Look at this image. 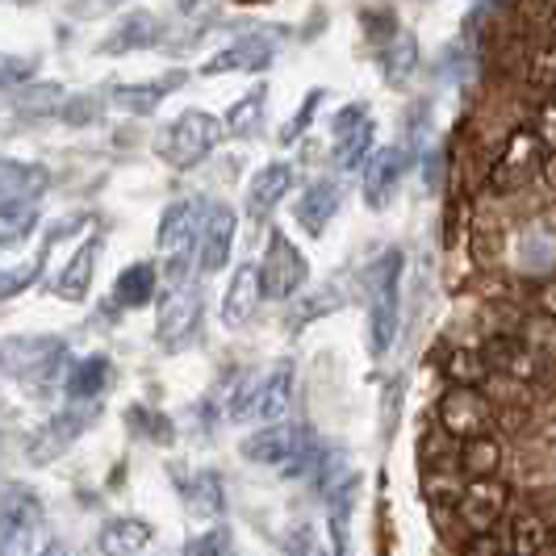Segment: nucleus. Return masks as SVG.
Instances as JSON below:
<instances>
[{
    "instance_id": "obj_8",
    "label": "nucleus",
    "mask_w": 556,
    "mask_h": 556,
    "mask_svg": "<svg viewBox=\"0 0 556 556\" xmlns=\"http://www.w3.org/2000/svg\"><path fill=\"white\" fill-rule=\"evenodd\" d=\"M540 139L531 135V130H515L510 139L498 147V160H494V172H490V185L498 189V193H515V189H523L531 185V176H535V164H540ZM544 155H553V151H544Z\"/></svg>"
},
{
    "instance_id": "obj_34",
    "label": "nucleus",
    "mask_w": 556,
    "mask_h": 556,
    "mask_svg": "<svg viewBox=\"0 0 556 556\" xmlns=\"http://www.w3.org/2000/svg\"><path fill=\"white\" fill-rule=\"evenodd\" d=\"M38 223V210L29 205H13V210H0V248H13L17 239H26Z\"/></svg>"
},
{
    "instance_id": "obj_35",
    "label": "nucleus",
    "mask_w": 556,
    "mask_h": 556,
    "mask_svg": "<svg viewBox=\"0 0 556 556\" xmlns=\"http://www.w3.org/2000/svg\"><path fill=\"white\" fill-rule=\"evenodd\" d=\"M47 251H51V243H42V251H38L29 264H22V268H0V298H13V293H22L26 285H34V280H38V273H42Z\"/></svg>"
},
{
    "instance_id": "obj_2",
    "label": "nucleus",
    "mask_w": 556,
    "mask_h": 556,
    "mask_svg": "<svg viewBox=\"0 0 556 556\" xmlns=\"http://www.w3.org/2000/svg\"><path fill=\"white\" fill-rule=\"evenodd\" d=\"M368 298H372V314H368V343L372 356H386L397 334V285H402V251H386L372 268H368Z\"/></svg>"
},
{
    "instance_id": "obj_37",
    "label": "nucleus",
    "mask_w": 556,
    "mask_h": 556,
    "mask_svg": "<svg viewBox=\"0 0 556 556\" xmlns=\"http://www.w3.org/2000/svg\"><path fill=\"white\" fill-rule=\"evenodd\" d=\"M17 110H26V113L63 110V88H59V84H34V88H26V92L17 97Z\"/></svg>"
},
{
    "instance_id": "obj_43",
    "label": "nucleus",
    "mask_w": 556,
    "mask_h": 556,
    "mask_svg": "<svg viewBox=\"0 0 556 556\" xmlns=\"http://www.w3.org/2000/svg\"><path fill=\"white\" fill-rule=\"evenodd\" d=\"M117 4H122V0H76L72 9H76V17H101V13H110Z\"/></svg>"
},
{
    "instance_id": "obj_13",
    "label": "nucleus",
    "mask_w": 556,
    "mask_h": 556,
    "mask_svg": "<svg viewBox=\"0 0 556 556\" xmlns=\"http://www.w3.org/2000/svg\"><path fill=\"white\" fill-rule=\"evenodd\" d=\"M88 422H92V410H63V415H55L29 440V460L34 465H51L55 456H63L88 431Z\"/></svg>"
},
{
    "instance_id": "obj_30",
    "label": "nucleus",
    "mask_w": 556,
    "mask_h": 556,
    "mask_svg": "<svg viewBox=\"0 0 556 556\" xmlns=\"http://www.w3.org/2000/svg\"><path fill=\"white\" fill-rule=\"evenodd\" d=\"M113 298H117L122 306H130V309L147 306V302L155 298V268H151V264H135V268H126V273L117 277Z\"/></svg>"
},
{
    "instance_id": "obj_21",
    "label": "nucleus",
    "mask_w": 556,
    "mask_h": 556,
    "mask_svg": "<svg viewBox=\"0 0 556 556\" xmlns=\"http://www.w3.org/2000/svg\"><path fill=\"white\" fill-rule=\"evenodd\" d=\"M230 243H235V214L218 205L210 214V226H205V243H201V268L205 273H218L226 260H230Z\"/></svg>"
},
{
    "instance_id": "obj_46",
    "label": "nucleus",
    "mask_w": 556,
    "mask_h": 556,
    "mask_svg": "<svg viewBox=\"0 0 556 556\" xmlns=\"http://www.w3.org/2000/svg\"><path fill=\"white\" fill-rule=\"evenodd\" d=\"M309 556H327V553H323V548H309Z\"/></svg>"
},
{
    "instance_id": "obj_11",
    "label": "nucleus",
    "mask_w": 556,
    "mask_h": 556,
    "mask_svg": "<svg viewBox=\"0 0 556 556\" xmlns=\"http://www.w3.org/2000/svg\"><path fill=\"white\" fill-rule=\"evenodd\" d=\"M197 243V205L193 201H176L164 210V223H160V251L167 255V268L172 280L180 285V273L189 264V251Z\"/></svg>"
},
{
    "instance_id": "obj_7",
    "label": "nucleus",
    "mask_w": 556,
    "mask_h": 556,
    "mask_svg": "<svg viewBox=\"0 0 556 556\" xmlns=\"http://www.w3.org/2000/svg\"><path fill=\"white\" fill-rule=\"evenodd\" d=\"M223 135V126H218V117H210V113H185L172 130H167V142H164V155L172 167H193L201 164L210 151H214V142Z\"/></svg>"
},
{
    "instance_id": "obj_44",
    "label": "nucleus",
    "mask_w": 556,
    "mask_h": 556,
    "mask_svg": "<svg viewBox=\"0 0 556 556\" xmlns=\"http://www.w3.org/2000/svg\"><path fill=\"white\" fill-rule=\"evenodd\" d=\"M38 556H76V553H72L67 544H47V548H42Z\"/></svg>"
},
{
    "instance_id": "obj_33",
    "label": "nucleus",
    "mask_w": 556,
    "mask_h": 556,
    "mask_svg": "<svg viewBox=\"0 0 556 556\" xmlns=\"http://www.w3.org/2000/svg\"><path fill=\"white\" fill-rule=\"evenodd\" d=\"M264 101H268V88H251L248 97L230 110L226 130H230V135H251V130H255V122H260V113H264Z\"/></svg>"
},
{
    "instance_id": "obj_3",
    "label": "nucleus",
    "mask_w": 556,
    "mask_h": 556,
    "mask_svg": "<svg viewBox=\"0 0 556 556\" xmlns=\"http://www.w3.org/2000/svg\"><path fill=\"white\" fill-rule=\"evenodd\" d=\"M42 502L26 485L0 490V556H38Z\"/></svg>"
},
{
    "instance_id": "obj_45",
    "label": "nucleus",
    "mask_w": 556,
    "mask_h": 556,
    "mask_svg": "<svg viewBox=\"0 0 556 556\" xmlns=\"http://www.w3.org/2000/svg\"><path fill=\"white\" fill-rule=\"evenodd\" d=\"M176 4H180V9H197V4H201V0H176Z\"/></svg>"
},
{
    "instance_id": "obj_15",
    "label": "nucleus",
    "mask_w": 556,
    "mask_h": 556,
    "mask_svg": "<svg viewBox=\"0 0 556 556\" xmlns=\"http://www.w3.org/2000/svg\"><path fill=\"white\" fill-rule=\"evenodd\" d=\"M406 160H410V151H381V155H372V164L364 167V201H368V210H386L397 193V180H402V172H406Z\"/></svg>"
},
{
    "instance_id": "obj_23",
    "label": "nucleus",
    "mask_w": 556,
    "mask_h": 556,
    "mask_svg": "<svg viewBox=\"0 0 556 556\" xmlns=\"http://www.w3.org/2000/svg\"><path fill=\"white\" fill-rule=\"evenodd\" d=\"M185 502L193 510L197 519H223L226 510V490H223V477L218 473H193L185 481Z\"/></svg>"
},
{
    "instance_id": "obj_9",
    "label": "nucleus",
    "mask_w": 556,
    "mask_h": 556,
    "mask_svg": "<svg viewBox=\"0 0 556 556\" xmlns=\"http://www.w3.org/2000/svg\"><path fill=\"white\" fill-rule=\"evenodd\" d=\"M506 515V485L502 481H465L460 498H456V519H465V528L473 535H494L498 519Z\"/></svg>"
},
{
    "instance_id": "obj_12",
    "label": "nucleus",
    "mask_w": 556,
    "mask_h": 556,
    "mask_svg": "<svg viewBox=\"0 0 556 556\" xmlns=\"http://www.w3.org/2000/svg\"><path fill=\"white\" fill-rule=\"evenodd\" d=\"M201 323V289L193 285H172V293L164 298L160 309V339L167 348H180Z\"/></svg>"
},
{
    "instance_id": "obj_36",
    "label": "nucleus",
    "mask_w": 556,
    "mask_h": 556,
    "mask_svg": "<svg viewBox=\"0 0 556 556\" xmlns=\"http://www.w3.org/2000/svg\"><path fill=\"white\" fill-rule=\"evenodd\" d=\"M185 556H235V540L226 528H210L185 544Z\"/></svg>"
},
{
    "instance_id": "obj_29",
    "label": "nucleus",
    "mask_w": 556,
    "mask_h": 556,
    "mask_svg": "<svg viewBox=\"0 0 556 556\" xmlns=\"http://www.w3.org/2000/svg\"><path fill=\"white\" fill-rule=\"evenodd\" d=\"M331 531H334V553L348 556V531H352V506H356V477H343L339 485H331Z\"/></svg>"
},
{
    "instance_id": "obj_4",
    "label": "nucleus",
    "mask_w": 556,
    "mask_h": 556,
    "mask_svg": "<svg viewBox=\"0 0 556 556\" xmlns=\"http://www.w3.org/2000/svg\"><path fill=\"white\" fill-rule=\"evenodd\" d=\"M63 352L67 348L59 339H51V334H42V339H9V343H0V368L9 377L34 386V390H42V386H51L59 377Z\"/></svg>"
},
{
    "instance_id": "obj_26",
    "label": "nucleus",
    "mask_w": 556,
    "mask_h": 556,
    "mask_svg": "<svg viewBox=\"0 0 556 556\" xmlns=\"http://www.w3.org/2000/svg\"><path fill=\"white\" fill-rule=\"evenodd\" d=\"M334 210H339V185H314L302 201H298V223L306 226L309 235H323L327 223L334 218Z\"/></svg>"
},
{
    "instance_id": "obj_47",
    "label": "nucleus",
    "mask_w": 556,
    "mask_h": 556,
    "mask_svg": "<svg viewBox=\"0 0 556 556\" xmlns=\"http://www.w3.org/2000/svg\"><path fill=\"white\" fill-rule=\"evenodd\" d=\"M239 4H264V0H239Z\"/></svg>"
},
{
    "instance_id": "obj_20",
    "label": "nucleus",
    "mask_w": 556,
    "mask_h": 556,
    "mask_svg": "<svg viewBox=\"0 0 556 556\" xmlns=\"http://www.w3.org/2000/svg\"><path fill=\"white\" fill-rule=\"evenodd\" d=\"M502 465V447L494 435H481V440H465L456 452V469L465 481H490Z\"/></svg>"
},
{
    "instance_id": "obj_5",
    "label": "nucleus",
    "mask_w": 556,
    "mask_h": 556,
    "mask_svg": "<svg viewBox=\"0 0 556 556\" xmlns=\"http://www.w3.org/2000/svg\"><path fill=\"white\" fill-rule=\"evenodd\" d=\"M494 422H498L494 402L477 390V386H452V390L440 397V427H444V435L460 440V444L490 435Z\"/></svg>"
},
{
    "instance_id": "obj_6",
    "label": "nucleus",
    "mask_w": 556,
    "mask_h": 556,
    "mask_svg": "<svg viewBox=\"0 0 556 556\" xmlns=\"http://www.w3.org/2000/svg\"><path fill=\"white\" fill-rule=\"evenodd\" d=\"M260 273V293L264 298H293L309 277V264L306 255L293 248L280 230H273V243H268V255H264V268H255Z\"/></svg>"
},
{
    "instance_id": "obj_31",
    "label": "nucleus",
    "mask_w": 556,
    "mask_h": 556,
    "mask_svg": "<svg viewBox=\"0 0 556 556\" xmlns=\"http://www.w3.org/2000/svg\"><path fill=\"white\" fill-rule=\"evenodd\" d=\"M418 63V47L410 34H393L390 42L381 47V72H386V80L390 84H402L410 72H415Z\"/></svg>"
},
{
    "instance_id": "obj_32",
    "label": "nucleus",
    "mask_w": 556,
    "mask_h": 556,
    "mask_svg": "<svg viewBox=\"0 0 556 556\" xmlns=\"http://www.w3.org/2000/svg\"><path fill=\"white\" fill-rule=\"evenodd\" d=\"M444 372L456 381V386H481L485 377H490V368L481 361V352L473 348H452L444 356Z\"/></svg>"
},
{
    "instance_id": "obj_10",
    "label": "nucleus",
    "mask_w": 556,
    "mask_h": 556,
    "mask_svg": "<svg viewBox=\"0 0 556 556\" xmlns=\"http://www.w3.org/2000/svg\"><path fill=\"white\" fill-rule=\"evenodd\" d=\"M334 130V164L343 172H356L364 164V155L372 151V117L364 105H348L331 117Z\"/></svg>"
},
{
    "instance_id": "obj_19",
    "label": "nucleus",
    "mask_w": 556,
    "mask_h": 556,
    "mask_svg": "<svg viewBox=\"0 0 556 556\" xmlns=\"http://www.w3.org/2000/svg\"><path fill=\"white\" fill-rule=\"evenodd\" d=\"M189 80L185 72H172L167 80H151V84H122V88H113V105L117 110H130V113H155L160 110V101L172 97L180 84Z\"/></svg>"
},
{
    "instance_id": "obj_39",
    "label": "nucleus",
    "mask_w": 556,
    "mask_h": 556,
    "mask_svg": "<svg viewBox=\"0 0 556 556\" xmlns=\"http://www.w3.org/2000/svg\"><path fill=\"white\" fill-rule=\"evenodd\" d=\"M126 418H130V427H135V431H147L151 440H172V427H167V418L151 415V410H142V406H135V410H130Z\"/></svg>"
},
{
    "instance_id": "obj_24",
    "label": "nucleus",
    "mask_w": 556,
    "mask_h": 556,
    "mask_svg": "<svg viewBox=\"0 0 556 556\" xmlns=\"http://www.w3.org/2000/svg\"><path fill=\"white\" fill-rule=\"evenodd\" d=\"M147 544H151V523H142V519H110L101 531L105 556H139Z\"/></svg>"
},
{
    "instance_id": "obj_48",
    "label": "nucleus",
    "mask_w": 556,
    "mask_h": 556,
    "mask_svg": "<svg viewBox=\"0 0 556 556\" xmlns=\"http://www.w3.org/2000/svg\"><path fill=\"white\" fill-rule=\"evenodd\" d=\"M490 556H510V553H502V548H498V553H490Z\"/></svg>"
},
{
    "instance_id": "obj_41",
    "label": "nucleus",
    "mask_w": 556,
    "mask_h": 556,
    "mask_svg": "<svg viewBox=\"0 0 556 556\" xmlns=\"http://www.w3.org/2000/svg\"><path fill=\"white\" fill-rule=\"evenodd\" d=\"M318 101H323V92H309L306 110L298 113V117H293V122H289V126L280 130V142H293V139H298V135H302V130H306V126H309V117H314V105H318Z\"/></svg>"
},
{
    "instance_id": "obj_40",
    "label": "nucleus",
    "mask_w": 556,
    "mask_h": 556,
    "mask_svg": "<svg viewBox=\"0 0 556 556\" xmlns=\"http://www.w3.org/2000/svg\"><path fill=\"white\" fill-rule=\"evenodd\" d=\"M34 76V63L29 59H0V88H13Z\"/></svg>"
},
{
    "instance_id": "obj_16",
    "label": "nucleus",
    "mask_w": 556,
    "mask_h": 556,
    "mask_svg": "<svg viewBox=\"0 0 556 556\" xmlns=\"http://www.w3.org/2000/svg\"><path fill=\"white\" fill-rule=\"evenodd\" d=\"M47 167L38 164H13V160H0V210H13V205H29L34 197L47 193Z\"/></svg>"
},
{
    "instance_id": "obj_14",
    "label": "nucleus",
    "mask_w": 556,
    "mask_h": 556,
    "mask_svg": "<svg viewBox=\"0 0 556 556\" xmlns=\"http://www.w3.org/2000/svg\"><path fill=\"white\" fill-rule=\"evenodd\" d=\"M277 55V42L273 34H251V38H239L230 42L226 51L205 63V76H218V72H264Z\"/></svg>"
},
{
    "instance_id": "obj_38",
    "label": "nucleus",
    "mask_w": 556,
    "mask_h": 556,
    "mask_svg": "<svg viewBox=\"0 0 556 556\" xmlns=\"http://www.w3.org/2000/svg\"><path fill=\"white\" fill-rule=\"evenodd\" d=\"M364 29H368V38L377 47H386L393 34H397V17H393L390 9H364Z\"/></svg>"
},
{
    "instance_id": "obj_18",
    "label": "nucleus",
    "mask_w": 556,
    "mask_h": 556,
    "mask_svg": "<svg viewBox=\"0 0 556 556\" xmlns=\"http://www.w3.org/2000/svg\"><path fill=\"white\" fill-rule=\"evenodd\" d=\"M155 42H160V17L147 13V9H135V13L101 42V51H105V55H122V51H142V47H155Z\"/></svg>"
},
{
    "instance_id": "obj_27",
    "label": "nucleus",
    "mask_w": 556,
    "mask_h": 556,
    "mask_svg": "<svg viewBox=\"0 0 556 556\" xmlns=\"http://www.w3.org/2000/svg\"><path fill=\"white\" fill-rule=\"evenodd\" d=\"M293 189V167L289 164H273V167H264L255 180H251V214H268L273 205H277L280 197Z\"/></svg>"
},
{
    "instance_id": "obj_1",
    "label": "nucleus",
    "mask_w": 556,
    "mask_h": 556,
    "mask_svg": "<svg viewBox=\"0 0 556 556\" xmlns=\"http://www.w3.org/2000/svg\"><path fill=\"white\" fill-rule=\"evenodd\" d=\"M289 402H293V364L280 361L268 372H248L226 410L230 418H251V422L273 427L289 415Z\"/></svg>"
},
{
    "instance_id": "obj_25",
    "label": "nucleus",
    "mask_w": 556,
    "mask_h": 556,
    "mask_svg": "<svg viewBox=\"0 0 556 556\" xmlns=\"http://www.w3.org/2000/svg\"><path fill=\"white\" fill-rule=\"evenodd\" d=\"M510 535H515L510 556H553V528L540 515H515Z\"/></svg>"
},
{
    "instance_id": "obj_22",
    "label": "nucleus",
    "mask_w": 556,
    "mask_h": 556,
    "mask_svg": "<svg viewBox=\"0 0 556 556\" xmlns=\"http://www.w3.org/2000/svg\"><path fill=\"white\" fill-rule=\"evenodd\" d=\"M92 264H97V239H84L80 251L72 255V264H67L55 280V293L63 298V302H84V298H88Z\"/></svg>"
},
{
    "instance_id": "obj_28",
    "label": "nucleus",
    "mask_w": 556,
    "mask_h": 556,
    "mask_svg": "<svg viewBox=\"0 0 556 556\" xmlns=\"http://www.w3.org/2000/svg\"><path fill=\"white\" fill-rule=\"evenodd\" d=\"M110 372L113 368L105 356H88V361H80L67 372V393L76 402H92V397H101V393L110 390Z\"/></svg>"
},
{
    "instance_id": "obj_17",
    "label": "nucleus",
    "mask_w": 556,
    "mask_h": 556,
    "mask_svg": "<svg viewBox=\"0 0 556 556\" xmlns=\"http://www.w3.org/2000/svg\"><path fill=\"white\" fill-rule=\"evenodd\" d=\"M260 302H264V293H260V273H255V264H243L223 298V323L226 327H248L251 314L260 309Z\"/></svg>"
},
{
    "instance_id": "obj_42",
    "label": "nucleus",
    "mask_w": 556,
    "mask_h": 556,
    "mask_svg": "<svg viewBox=\"0 0 556 556\" xmlns=\"http://www.w3.org/2000/svg\"><path fill=\"white\" fill-rule=\"evenodd\" d=\"M280 556H309V528L289 531V540L280 544Z\"/></svg>"
}]
</instances>
